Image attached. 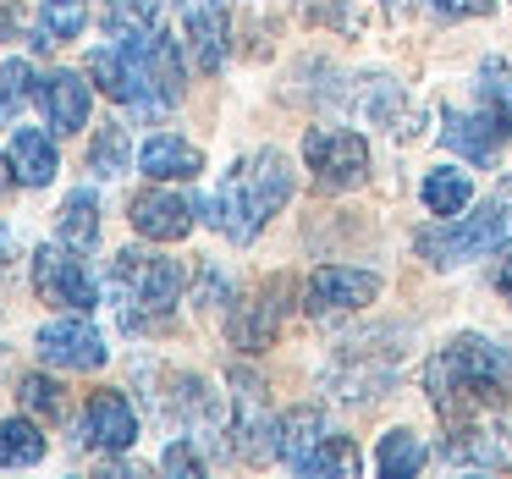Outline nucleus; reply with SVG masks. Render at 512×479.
Here are the masks:
<instances>
[{"mask_svg":"<svg viewBox=\"0 0 512 479\" xmlns=\"http://www.w3.org/2000/svg\"><path fill=\"white\" fill-rule=\"evenodd\" d=\"M507 380H512L507 353H501L496 342H485V336H457V342H446L441 353L430 358V369H424V391H430V402L446 419L496 408V402L507 397Z\"/></svg>","mask_w":512,"mask_h":479,"instance_id":"obj_1","label":"nucleus"},{"mask_svg":"<svg viewBox=\"0 0 512 479\" xmlns=\"http://www.w3.org/2000/svg\"><path fill=\"white\" fill-rule=\"evenodd\" d=\"M292 199V166L281 149H259V155L237 160L232 171L221 177V188H215L210 199V221L221 226L232 243H254L259 232H265V221L281 210V204Z\"/></svg>","mask_w":512,"mask_h":479,"instance_id":"obj_2","label":"nucleus"},{"mask_svg":"<svg viewBox=\"0 0 512 479\" xmlns=\"http://www.w3.org/2000/svg\"><path fill=\"white\" fill-rule=\"evenodd\" d=\"M182 298V270L177 259L144 254V248H122L111 259V303L122 309L127 331H155Z\"/></svg>","mask_w":512,"mask_h":479,"instance_id":"obj_3","label":"nucleus"},{"mask_svg":"<svg viewBox=\"0 0 512 479\" xmlns=\"http://www.w3.org/2000/svg\"><path fill=\"white\" fill-rule=\"evenodd\" d=\"M501 243H512V177L479 204V215L419 232V254L430 259V265H463V259H479Z\"/></svg>","mask_w":512,"mask_h":479,"instance_id":"obj_4","label":"nucleus"},{"mask_svg":"<svg viewBox=\"0 0 512 479\" xmlns=\"http://www.w3.org/2000/svg\"><path fill=\"white\" fill-rule=\"evenodd\" d=\"M232 402H237V419H232V435H237V457L243 463H265L270 452L281 446V424L270 419L265 408V386H259L254 369H232Z\"/></svg>","mask_w":512,"mask_h":479,"instance_id":"obj_5","label":"nucleus"},{"mask_svg":"<svg viewBox=\"0 0 512 479\" xmlns=\"http://www.w3.org/2000/svg\"><path fill=\"white\" fill-rule=\"evenodd\" d=\"M303 160H309V171H314L320 188H353V182H364V171H369L364 138L342 133V127H314V133L303 138Z\"/></svg>","mask_w":512,"mask_h":479,"instance_id":"obj_6","label":"nucleus"},{"mask_svg":"<svg viewBox=\"0 0 512 479\" xmlns=\"http://www.w3.org/2000/svg\"><path fill=\"white\" fill-rule=\"evenodd\" d=\"M34 281H39V292H45L50 303H61V309L89 314L94 303H100V287L89 281L83 259H72L67 248H39L34 254Z\"/></svg>","mask_w":512,"mask_h":479,"instance_id":"obj_7","label":"nucleus"},{"mask_svg":"<svg viewBox=\"0 0 512 479\" xmlns=\"http://www.w3.org/2000/svg\"><path fill=\"white\" fill-rule=\"evenodd\" d=\"M380 281L369 276V270H347V265H325L309 276V287H303V309L309 314H353L364 309V303H375Z\"/></svg>","mask_w":512,"mask_h":479,"instance_id":"obj_8","label":"nucleus"},{"mask_svg":"<svg viewBox=\"0 0 512 479\" xmlns=\"http://www.w3.org/2000/svg\"><path fill=\"white\" fill-rule=\"evenodd\" d=\"M441 138H446V149H457L468 160H496V149L507 144V116L490 100H479L474 111H446Z\"/></svg>","mask_w":512,"mask_h":479,"instance_id":"obj_9","label":"nucleus"},{"mask_svg":"<svg viewBox=\"0 0 512 479\" xmlns=\"http://www.w3.org/2000/svg\"><path fill=\"white\" fill-rule=\"evenodd\" d=\"M83 441L100 446V452H122L138 441V413L122 391H94L89 408H83Z\"/></svg>","mask_w":512,"mask_h":479,"instance_id":"obj_10","label":"nucleus"},{"mask_svg":"<svg viewBox=\"0 0 512 479\" xmlns=\"http://www.w3.org/2000/svg\"><path fill=\"white\" fill-rule=\"evenodd\" d=\"M127 221H133V232H144L149 243H177V237L193 232V204L182 199V193L149 188V193H138V199H133Z\"/></svg>","mask_w":512,"mask_h":479,"instance_id":"obj_11","label":"nucleus"},{"mask_svg":"<svg viewBox=\"0 0 512 479\" xmlns=\"http://www.w3.org/2000/svg\"><path fill=\"white\" fill-rule=\"evenodd\" d=\"M39 358L56 369H100L105 364V342L94 325L83 320H56L39 331Z\"/></svg>","mask_w":512,"mask_h":479,"instance_id":"obj_12","label":"nucleus"},{"mask_svg":"<svg viewBox=\"0 0 512 479\" xmlns=\"http://www.w3.org/2000/svg\"><path fill=\"white\" fill-rule=\"evenodd\" d=\"M182 6V34L193 45L199 72H215L226 61V0H177Z\"/></svg>","mask_w":512,"mask_h":479,"instance_id":"obj_13","label":"nucleus"},{"mask_svg":"<svg viewBox=\"0 0 512 479\" xmlns=\"http://www.w3.org/2000/svg\"><path fill=\"white\" fill-rule=\"evenodd\" d=\"M34 100L45 105V122L56 133H83L89 127V83L78 72H50V78H39Z\"/></svg>","mask_w":512,"mask_h":479,"instance_id":"obj_14","label":"nucleus"},{"mask_svg":"<svg viewBox=\"0 0 512 479\" xmlns=\"http://www.w3.org/2000/svg\"><path fill=\"white\" fill-rule=\"evenodd\" d=\"M12 166H17V182L45 188V182H56L61 160H56V144H50L39 127H17L12 133Z\"/></svg>","mask_w":512,"mask_h":479,"instance_id":"obj_15","label":"nucleus"},{"mask_svg":"<svg viewBox=\"0 0 512 479\" xmlns=\"http://www.w3.org/2000/svg\"><path fill=\"white\" fill-rule=\"evenodd\" d=\"M320 441H325V419H320V408H292L287 419H281V446H276V457L292 468V474H303Z\"/></svg>","mask_w":512,"mask_h":479,"instance_id":"obj_16","label":"nucleus"},{"mask_svg":"<svg viewBox=\"0 0 512 479\" xmlns=\"http://www.w3.org/2000/svg\"><path fill=\"white\" fill-rule=\"evenodd\" d=\"M138 171L155 182H188L199 177V149L182 144V138H149L144 155H138Z\"/></svg>","mask_w":512,"mask_h":479,"instance_id":"obj_17","label":"nucleus"},{"mask_svg":"<svg viewBox=\"0 0 512 479\" xmlns=\"http://www.w3.org/2000/svg\"><path fill=\"white\" fill-rule=\"evenodd\" d=\"M419 193H424V210H430V215H463L468 199H474V182H468V171L441 166V171H430V177H424Z\"/></svg>","mask_w":512,"mask_h":479,"instance_id":"obj_18","label":"nucleus"},{"mask_svg":"<svg viewBox=\"0 0 512 479\" xmlns=\"http://www.w3.org/2000/svg\"><path fill=\"white\" fill-rule=\"evenodd\" d=\"M441 457H446L452 468H501V463H507V452L496 446V435H485V430H457V435H446Z\"/></svg>","mask_w":512,"mask_h":479,"instance_id":"obj_19","label":"nucleus"},{"mask_svg":"<svg viewBox=\"0 0 512 479\" xmlns=\"http://www.w3.org/2000/svg\"><path fill=\"white\" fill-rule=\"evenodd\" d=\"M83 23H89V0H45L39 6V39L34 45H61V39H78Z\"/></svg>","mask_w":512,"mask_h":479,"instance_id":"obj_20","label":"nucleus"},{"mask_svg":"<svg viewBox=\"0 0 512 479\" xmlns=\"http://www.w3.org/2000/svg\"><path fill=\"white\" fill-rule=\"evenodd\" d=\"M45 457V430L34 419H6L0 424V468H28Z\"/></svg>","mask_w":512,"mask_h":479,"instance_id":"obj_21","label":"nucleus"},{"mask_svg":"<svg viewBox=\"0 0 512 479\" xmlns=\"http://www.w3.org/2000/svg\"><path fill=\"white\" fill-rule=\"evenodd\" d=\"M375 468H380L386 479H408V474H419V468H424V441H419L413 430H391V435H380Z\"/></svg>","mask_w":512,"mask_h":479,"instance_id":"obj_22","label":"nucleus"},{"mask_svg":"<svg viewBox=\"0 0 512 479\" xmlns=\"http://www.w3.org/2000/svg\"><path fill=\"white\" fill-rule=\"evenodd\" d=\"M100 237V199L89 188H78L67 204H61V243L67 248H89Z\"/></svg>","mask_w":512,"mask_h":479,"instance_id":"obj_23","label":"nucleus"},{"mask_svg":"<svg viewBox=\"0 0 512 479\" xmlns=\"http://www.w3.org/2000/svg\"><path fill=\"white\" fill-rule=\"evenodd\" d=\"M303 474H358V446L353 435H325L320 446H314L309 468Z\"/></svg>","mask_w":512,"mask_h":479,"instance_id":"obj_24","label":"nucleus"},{"mask_svg":"<svg viewBox=\"0 0 512 479\" xmlns=\"http://www.w3.org/2000/svg\"><path fill=\"white\" fill-rule=\"evenodd\" d=\"M17 397H23L28 413H45V419H61V413H67L61 386H56V380H45V375H28L23 386H17Z\"/></svg>","mask_w":512,"mask_h":479,"instance_id":"obj_25","label":"nucleus"},{"mask_svg":"<svg viewBox=\"0 0 512 479\" xmlns=\"http://www.w3.org/2000/svg\"><path fill=\"white\" fill-rule=\"evenodd\" d=\"M23 100H28V61H6L0 67V116L12 122Z\"/></svg>","mask_w":512,"mask_h":479,"instance_id":"obj_26","label":"nucleus"},{"mask_svg":"<svg viewBox=\"0 0 512 479\" xmlns=\"http://www.w3.org/2000/svg\"><path fill=\"white\" fill-rule=\"evenodd\" d=\"M94 171H100V177H122V127H105L100 133V144H94V160H89Z\"/></svg>","mask_w":512,"mask_h":479,"instance_id":"obj_27","label":"nucleus"},{"mask_svg":"<svg viewBox=\"0 0 512 479\" xmlns=\"http://www.w3.org/2000/svg\"><path fill=\"white\" fill-rule=\"evenodd\" d=\"M160 468H166V474H204V457L188 446V435H177V441L166 446V457H160Z\"/></svg>","mask_w":512,"mask_h":479,"instance_id":"obj_28","label":"nucleus"},{"mask_svg":"<svg viewBox=\"0 0 512 479\" xmlns=\"http://www.w3.org/2000/svg\"><path fill=\"white\" fill-rule=\"evenodd\" d=\"M430 6H435L441 17H485L496 0H430Z\"/></svg>","mask_w":512,"mask_h":479,"instance_id":"obj_29","label":"nucleus"},{"mask_svg":"<svg viewBox=\"0 0 512 479\" xmlns=\"http://www.w3.org/2000/svg\"><path fill=\"white\" fill-rule=\"evenodd\" d=\"M496 287H501V298L512 303V254H507V259H501V265H496Z\"/></svg>","mask_w":512,"mask_h":479,"instance_id":"obj_30","label":"nucleus"},{"mask_svg":"<svg viewBox=\"0 0 512 479\" xmlns=\"http://www.w3.org/2000/svg\"><path fill=\"white\" fill-rule=\"evenodd\" d=\"M12 182H17V166H12V155H0V199L12 193Z\"/></svg>","mask_w":512,"mask_h":479,"instance_id":"obj_31","label":"nucleus"},{"mask_svg":"<svg viewBox=\"0 0 512 479\" xmlns=\"http://www.w3.org/2000/svg\"><path fill=\"white\" fill-rule=\"evenodd\" d=\"M12 254V232H6V226H0V259Z\"/></svg>","mask_w":512,"mask_h":479,"instance_id":"obj_32","label":"nucleus"},{"mask_svg":"<svg viewBox=\"0 0 512 479\" xmlns=\"http://www.w3.org/2000/svg\"><path fill=\"white\" fill-rule=\"evenodd\" d=\"M386 6H397V0H386Z\"/></svg>","mask_w":512,"mask_h":479,"instance_id":"obj_33","label":"nucleus"}]
</instances>
